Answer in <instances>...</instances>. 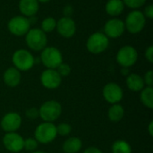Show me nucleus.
<instances>
[{
  "instance_id": "19",
  "label": "nucleus",
  "mask_w": 153,
  "mask_h": 153,
  "mask_svg": "<svg viewBox=\"0 0 153 153\" xmlns=\"http://www.w3.org/2000/svg\"><path fill=\"white\" fill-rule=\"evenodd\" d=\"M125 9V4L122 0H108L106 4L105 10L108 15L118 16L120 15Z\"/></svg>"
},
{
  "instance_id": "33",
  "label": "nucleus",
  "mask_w": 153,
  "mask_h": 153,
  "mask_svg": "<svg viewBox=\"0 0 153 153\" xmlns=\"http://www.w3.org/2000/svg\"><path fill=\"white\" fill-rule=\"evenodd\" d=\"M83 153H103L100 149H98V148H96V147H89V148H87L85 151H84V152Z\"/></svg>"
},
{
  "instance_id": "1",
  "label": "nucleus",
  "mask_w": 153,
  "mask_h": 153,
  "mask_svg": "<svg viewBox=\"0 0 153 153\" xmlns=\"http://www.w3.org/2000/svg\"><path fill=\"white\" fill-rule=\"evenodd\" d=\"M26 44L31 50L41 51L47 47L48 38L41 29H30L25 35Z\"/></svg>"
},
{
  "instance_id": "3",
  "label": "nucleus",
  "mask_w": 153,
  "mask_h": 153,
  "mask_svg": "<svg viewBox=\"0 0 153 153\" xmlns=\"http://www.w3.org/2000/svg\"><path fill=\"white\" fill-rule=\"evenodd\" d=\"M61 113L62 107L56 100H48L44 102L39 109V114L41 119L49 123L56 120L61 116Z\"/></svg>"
},
{
  "instance_id": "11",
  "label": "nucleus",
  "mask_w": 153,
  "mask_h": 153,
  "mask_svg": "<svg viewBox=\"0 0 153 153\" xmlns=\"http://www.w3.org/2000/svg\"><path fill=\"white\" fill-rule=\"evenodd\" d=\"M56 29L63 38H72L76 32V24L74 21L69 16H64L56 21Z\"/></svg>"
},
{
  "instance_id": "10",
  "label": "nucleus",
  "mask_w": 153,
  "mask_h": 153,
  "mask_svg": "<svg viewBox=\"0 0 153 153\" xmlns=\"http://www.w3.org/2000/svg\"><path fill=\"white\" fill-rule=\"evenodd\" d=\"M41 84L48 90L58 88L62 82V77L56 69H46L40 75Z\"/></svg>"
},
{
  "instance_id": "32",
  "label": "nucleus",
  "mask_w": 153,
  "mask_h": 153,
  "mask_svg": "<svg viewBox=\"0 0 153 153\" xmlns=\"http://www.w3.org/2000/svg\"><path fill=\"white\" fill-rule=\"evenodd\" d=\"M145 57L146 59L150 62L153 63V47L150 46L147 48V49L145 50Z\"/></svg>"
},
{
  "instance_id": "2",
  "label": "nucleus",
  "mask_w": 153,
  "mask_h": 153,
  "mask_svg": "<svg viewBox=\"0 0 153 153\" xmlns=\"http://www.w3.org/2000/svg\"><path fill=\"white\" fill-rule=\"evenodd\" d=\"M40 60L47 69H56L63 63V56L60 50L55 47H46L41 50Z\"/></svg>"
},
{
  "instance_id": "17",
  "label": "nucleus",
  "mask_w": 153,
  "mask_h": 153,
  "mask_svg": "<svg viewBox=\"0 0 153 153\" xmlns=\"http://www.w3.org/2000/svg\"><path fill=\"white\" fill-rule=\"evenodd\" d=\"M21 78H22L21 73L15 67L7 68L3 74V80L4 83L8 87H12V88L16 87L20 83Z\"/></svg>"
},
{
  "instance_id": "12",
  "label": "nucleus",
  "mask_w": 153,
  "mask_h": 153,
  "mask_svg": "<svg viewBox=\"0 0 153 153\" xmlns=\"http://www.w3.org/2000/svg\"><path fill=\"white\" fill-rule=\"evenodd\" d=\"M126 27L125 22L117 18L108 20L104 26V34L109 39H117L123 35Z\"/></svg>"
},
{
  "instance_id": "36",
  "label": "nucleus",
  "mask_w": 153,
  "mask_h": 153,
  "mask_svg": "<svg viewBox=\"0 0 153 153\" xmlns=\"http://www.w3.org/2000/svg\"><path fill=\"white\" fill-rule=\"evenodd\" d=\"M31 153H46V152H41V151H37V152H31Z\"/></svg>"
},
{
  "instance_id": "7",
  "label": "nucleus",
  "mask_w": 153,
  "mask_h": 153,
  "mask_svg": "<svg viewBox=\"0 0 153 153\" xmlns=\"http://www.w3.org/2000/svg\"><path fill=\"white\" fill-rule=\"evenodd\" d=\"M34 135L38 143L43 144L49 143L53 142L57 135L56 127L53 123H49V122L41 123L37 126Z\"/></svg>"
},
{
  "instance_id": "21",
  "label": "nucleus",
  "mask_w": 153,
  "mask_h": 153,
  "mask_svg": "<svg viewBox=\"0 0 153 153\" xmlns=\"http://www.w3.org/2000/svg\"><path fill=\"white\" fill-rule=\"evenodd\" d=\"M124 115H125V109L118 103L113 104L109 108L108 112V119L112 122H119L124 117Z\"/></svg>"
},
{
  "instance_id": "5",
  "label": "nucleus",
  "mask_w": 153,
  "mask_h": 153,
  "mask_svg": "<svg viewBox=\"0 0 153 153\" xmlns=\"http://www.w3.org/2000/svg\"><path fill=\"white\" fill-rule=\"evenodd\" d=\"M109 45V39L103 32L92 33L86 41V48L91 54L104 52Z\"/></svg>"
},
{
  "instance_id": "25",
  "label": "nucleus",
  "mask_w": 153,
  "mask_h": 153,
  "mask_svg": "<svg viewBox=\"0 0 153 153\" xmlns=\"http://www.w3.org/2000/svg\"><path fill=\"white\" fill-rule=\"evenodd\" d=\"M122 1L124 2V4L126 5L127 7L136 10L143 6L147 0H122Z\"/></svg>"
},
{
  "instance_id": "6",
  "label": "nucleus",
  "mask_w": 153,
  "mask_h": 153,
  "mask_svg": "<svg viewBox=\"0 0 153 153\" xmlns=\"http://www.w3.org/2000/svg\"><path fill=\"white\" fill-rule=\"evenodd\" d=\"M13 65L19 71H29L35 65V58L32 54L26 49L16 50L12 57Z\"/></svg>"
},
{
  "instance_id": "35",
  "label": "nucleus",
  "mask_w": 153,
  "mask_h": 153,
  "mask_svg": "<svg viewBox=\"0 0 153 153\" xmlns=\"http://www.w3.org/2000/svg\"><path fill=\"white\" fill-rule=\"evenodd\" d=\"M49 1H50V0H38L39 3H43V4H44V3H48V2H49Z\"/></svg>"
},
{
  "instance_id": "30",
  "label": "nucleus",
  "mask_w": 153,
  "mask_h": 153,
  "mask_svg": "<svg viewBox=\"0 0 153 153\" xmlns=\"http://www.w3.org/2000/svg\"><path fill=\"white\" fill-rule=\"evenodd\" d=\"M143 81H144V83L149 86V87H152L153 84V72L152 70L148 71L145 75H144V78H143Z\"/></svg>"
},
{
  "instance_id": "16",
  "label": "nucleus",
  "mask_w": 153,
  "mask_h": 153,
  "mask_svg": "<svg viewBox=\"0 0 153 153\" xmlns=\"http://www.w3.org/2000/svg\"><path fill=\"white\" fill-rule=\"evenodd\" d=\"M39 8L38 0H20L19 10L21 13L25 17L34 16Z\"/></svg>"
},
{
  "instance_id": "31",
  "label": "nucleus",
  "mask_w": 153,
  "mask_h": 153,
  "mask_svg": "<svg viewBox=\"0 0 153 153\" xmlns=\"http://www.w3.org/2000/svg\"><path fill=\"white\" fill-rule=\"evenodd\" d=\"M145 18H149V19H152L153 18V7L152 4H149L145 7L144 9V13H143Z\"/></svg>"
},
{
  "instance_id": "29",
  "label": "nucleus",
  "mask_w": 153,
  "mask_h": 153,
  "mask_svg": "<svg viewBox=\"0 0 153 153\" xmlns=\"http://www.w3.org/2000/svg\"><path fill=\"white\" fill-rule=\"evenodd\" d=\"M27 118L30 119V120H35L37 119L39 117V109L36 108H28L26 110V113H25Z\"/></svg>"
},
{
  "instance_id": "24",
  "label": "nucleus",
  "mask_w": 153,
  "mask_h": 153,
  "mask_svg": "<svg viewBox=\"0 0 153 153\" xmlns=\"http://www.w3.org/2000/svg\"><path fill=\"white\" fill-rule=\"evenodd\" d=\"M56 21L53 17H47L41 22V30L45 33L52 32L54 30H56Z\"/></svg>"
},
{
  "instance_id": "23",
  "label": "nucleus",
  "mask_w": 153,
  "mask_h": 153,
  "mask_svg": "<svg viewBox=\"0 0 153 153\" xmlns=\"http://www.w3.org/2000/svg\"><path fill=\"white\" fill-rule=\"evenodd\" d=\"M112 152L113 153H132L131 145L124 141V140H117L112 145Z\"/></svg>"
},
{
  "instance_id": "20",
  "label": "nucleus",
  "mask_w": 153,
  "mask_h": 153,
  "mask_svg": "<svg viewBox=\"0 0 153 153\" xmlns=\"http://www.w3.org/2000/svg\"><path fill=\"white\" fill-rule=\"evenodd\" d=\"M82 146V143L78 137H71L67 139L63 144V151L65 153H78Z\"/></svg>"
},
{
  "instance_id": "27",
  "label": "nucleus",
  "mask_w": 153,
  "mask_h": 153,
  "mask_svg": "<svg viewBox=\"0 0 153 153\" xmlns=\"http://www.w3.org/2000/svg\"><path fill=\"white\" fill-rule=\"evenodd\" d=\"M38 147V142L35 138H27L24 140L23 143V149H25L28 152H33Z\"/></svg>"
},
{
  "instance_id": "8",
  "label": "nucleus",
  "mask_w": 153,
  "mask_h": 153,
  "mask_svg": "<svg viewBox=\"0 0 153 153\" xmlns=\"http://www.w3.org/2000/svg\"><path fill=\"white\" fill-rule=\"evenodd\" d=\"M8 30L14 36L22 37L27 34L30 29V19L23 15H17L11 18L7 23Z\"/></svg>"
},
{
  "instance_id": "15",
  "label": "nucleus",
  "mask_w": 153,
  "mask_h": 153,
  "mask_svg": "<svg viewBox=\"0 0 153 153\" xmlns=\"http://www.w3.org/2000/svg\"><path fill=\"white\" fill-rule=\"evenodd\" d=\"M22 125V117L15 112H10L4 116L1 120V127L6 133L17 131Z\"/></svg>"
},
{
  "instance_id": "34",
  "label": "nucleus",
  "mask_w": 153,
  "mask_h": 153,
  "mask_svg": "<svg viewBox=\"0 0 153 153\" xmlns=\"http://www.w3.org/2000/svg\"><path fill=\"white\" fill-rule=\"evenodd\" d=\"M153 121H151V123L149 124V134L151 136H153Z\"/></svg>"
},
{
  "instance_id": "14",
  "label": "nucleus",
  "mask_w": 153,
  "mask_h": 153,
  "mask_svg": "<svg viewBox=\"0 0 153 153\" xmlns=\"http://www.w3.org/2000/svg\"><path fill=\"white\" fill-rule=\"evenodd\" d=\"M103 97L107 102L117 104L123 99V90L117 83L109 82L103 88Z\"/></svg>"
},
{
  "instance_id": "4",
  "label": "nucleus",
  "mask_w": 153,
  "mask_h": 153,
  "mask_svg": "<svg viewBox=\"0 0 153 153\" xmlns=\"http://www.w3.org/2000/svg\"><path fill=\"white\" fill-rule=\"evenodd\" d=\"M146 18L139 10H134L128 13L125 21L126 29L132 34H137L141 32L145 27Z\"/></svg>"
},
{
  "instance_id": "18",
  "label": "nucleus",
  "mask_w": 153,
  "mask_h": 153,
  "mask_svg": "<svg viewBox=\"0 0 153 153\" xmlns=\"http://www.w3.org/2000/svg\"><path fill=\"white\" fill-rule=\"evenodd\" d=\"M126 85L132 91H141L144 88V81L137 74H129L126 78Z\"/></svg>"
},
{
  "instance_id": "9",
  "label": "nucleus",
  "mask_w": 153,
  "mask_h": 153,
  "mask_svg": "<svg viewBox=\"0 0 153 153\" xmlns=\"http://www.w3.org/2000/svg\"><path fill=\"white\" fill-rule=\"evenodd\" d=\"M138 59L137 50L132 46L122 47L117 54V63L125 68L133 66Z\"/></svg>"
},
{
  "instance_id": "13",
  "label": "nucleus",
  "mask_w": 153,
  "mask_h": 153,
  "mask_svg": "<svg viewBox=\"0 0 153 153\" xmlns=\"http://www.w3.org/2000/svg\"><path fill=\"white\" fill-rule=\"evenodd\" d=\"M23 138L15 132L6 133L3 138V144L4 148L11 152H20L23 149Z\"/></svg>"
},
{
  "instance_id": "26",
  "label": "nucleus",
  "mask_w": 153,
  "mask_h": 153,
  "mask_svg": "<svg viewBox=\"0 0 153 153\" xmlns=\"http://www.w3.org/2000/svg\"><path fill=\"white\" fill-rule=\"evenodd\" d=\"M56 127V133L57 134L61 135V136H66L68 135L71 131H72V127L69 124H66V123H62V124H59Z\"/></svg>"
},
{
  "instance_id": "22",
  "label": "nucleus",
  "mask_w": 153,
  "mask_h": 153,
  "mask_svg": "<svg viewBox=\"0 0 153 153\" xmlns=\"http://www.w3.org/2000/svg\"><path fill=\"white\" fill-rule=\"evenodd\" d=\"M141 101L148 108H153V88L147 86L141 91Z\"/></svg>"
},
{
  "instance_id": "28",
  "label": "nucleus",
  "mask_w": 153,
  "mask_h": 153,
  "mask_svg": "<svg viewBox=\"0 0 153 153\" xmlns=\"http://www.w3.org/2000/svg\"><path fill=\"white\" fill-rule=\"evenodd\" d=\"M56 70L60 74L61 77L68 76L70 74V73H71V67H70V65L68 64H65V63L60 64Z\"/></svg>"
}]
</instances>
